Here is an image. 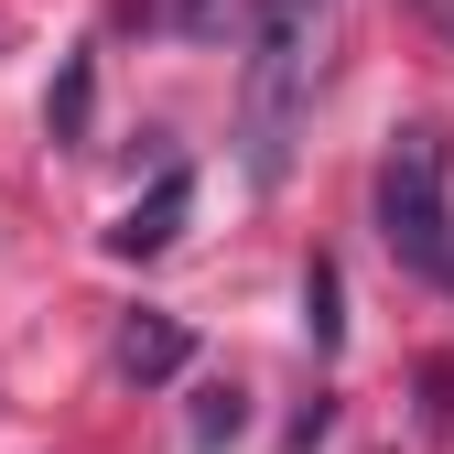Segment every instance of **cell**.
Returning a JSON list of instances; mask_svg holds the SVG:
<instances>
[{"label": "cell", "instance_id": "cell-9", "mask_svg": "<svg viewBox=\"0 0 454 454\" xmlns=\"http://www.w3.org/2000/svg\"><path fill=\"white\" fill-rule=\"evenodd\" d=\"M411 12H422V22H433L443 43H454V0H411Z\"/></svg>", "mask_w": 454, "mask_h": 454}, {"label": "cell", "instance_id": "cell-7", "mask_svg": "<svg viewBox=\"0 0 454 454\" xmlns=\"http://www.w3.org/2000/svg\"><path fill=\"white\" fill-rule=\"evenodd\" d=\"M184 433H195V454H216V443H239V433H249V411H239V389H227V379H216V389H195V422H184Z\"/></svg>", "mask_w": 454, "mask_h": 454}, {"label": "cell", "instance_id": "cell-2", "mask_svg": "<svg viewBox=\"0 0 454 454\" xmlns=\"http://www.w3.org/2000/svg\"><path fill=\"white\" fill-rule=\"evenodd\" d=\"M379 249L411 281L454 293V130L443 120H401L379 152Z\"/></svg>", "mask_w": 454, "mask_h": 454}, {"label": "cell", "instance_id": "cell-6", "mask_svg": "<svg viewBox=\"0 0 454 454\" xmlns=\"http://www.w3.org/2000/svg\"><path fill=\"white\" fill-rule=\"evenodd\" d=\"M87 120H98V54L76 43L66 66H54V87H43V130H54V152H87Z\"/></svg>", "mask_w": 454, "mask_h": 454}, {"label": "cell", "instance_id": "cell-8", "mask_svg": "<svg viewBox=\"0 0 454 454\" xmlns=\"http://www.w3.org/2000/svg\"><path fill=\"white\" fill-rule=\"evenodd\" d=\"M303 335H314V357H335V335H347V325H335V260L303 270Z\"/></svg>", "mask_w": 454, "mask_h": 454}, {"label": "cell", "instance_id": "cell-4", "mask_svg": "<svg viewBox=\"0 0 454 454\" xmlns=\"http://www.w3.org/2000/svg\"><path fill=\"white\" fill-rule=\"evenodd\" d=\"M184 357H195V335H184L174 314H130V325H120V379L162 389V379H184Z\"/></svg>", "mask_w": 454, "mask_h": 454}, {"label": "cell", "instance_id": "cell-3", "mask_svg": "<svg viewBox=\"0 0 454 454\" xmlns=\"http://www.w3.org/2000/svg\"><path fill=\"white\" fill-rule=\"evenodd\" d=\"M184 216H195V174H184V162H162V174H152V195H130V206H120L108 249H120V260H162V249L184 239Z\"/></svg>", "mask_w": 454, "mask_h": 454}, {"label": "cell", "instance_id": "cell-1", "mask_svg": "<svg viewBox=\"0 0 454 454\" xmlns=\"http://www.w3.org/2000/svg\"><path fill=\"white\" fill-rule=\"evenodd\" d=\"M335 12L347 0H249V87H239V162L249 184L270 195L303 152L314 120V87H325V54H335Z\"/></svg>", "mask_w": 454, "mask_h": 454}, {"label": "cell", "instance_id": "cell-5", "mask_svg": "<svg viewBox=\"0 0 454 454\" xmlns=\"http://www.w3.org/2000/svg\"><path fill=\"white\" fill-rule=\"evenodd\" d=\"M141 33H174V43H227L249 33V0H130Z\"/></svg>", "mask_w": 454, "mask_h": 454}]
</instances>
